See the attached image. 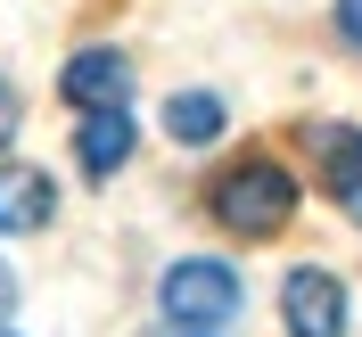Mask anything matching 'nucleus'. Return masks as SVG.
<instances>
[{"label":"nucleus","mask_w":362,"mask_h":337,"mask_svg":"<svg viewBox=\"0 0 362 337\" xmlns=\"http://www.w3.org/2000/svg\"><path fill=\"white\" fill-rule=\"evenodd\" d=\"M206 206H214V223L239 230V239H272V230L296 214V181H288V165H272V157H239L214 189H206Z\"/></svg>","instance_id":"obj_1"},{"label":"nucleus","mask_w":362,"mask_h":337,"mask_svg":"<svg viewBox=\"0 0 362 337\" xmlns=\"http://www.w3.org/2000/svg\"><path fill=\"white\" fill-rule=\"evenodd\" d=\"M157 305H165V321H181V329H206V337H214L230 313H239V271L214 264V255H189V264L165 271Z\"/></svg>","instance_id":"obj_2"},{"label":"nucleus","mask_w":362,"mask_h":337,"mask_svg":"<svg viewBox=\"0 0 362 337\" xmlns=\"http://www.w3.org/2000/svg\"><path fill=\"white\" fill-rule=\"evenodd\" d=\"M58 90H66L83 115H115L132 99V58H124V49H74L66 74H58Z\"/></svg>","instance_id":"obj_3"},{"label":"nucleus","mask_w":362,"mask_h":337,"mask_svg":"<svg viewBox=\"0 0 362 337\" xmlns=\"http://www.w3.org/2000/svg\"><path fill=\"white\" fill-rule=\"evenodd\" d=\"M280 313H288V337H346V288L305 264L280 280Z\"/></svg>","instance_id":"obj_4"},{"label":"nucleus","mask_w":362,"mask_h":337,"mask_svg":"<svg viewBox=\"0 0 362 337\" xmlns=\"http://www.w3.org/2000/svg\"><path fill=\"white\" fill-rule=\"evenodd\" d=\"M58 214V189L33 165H0V230H42Z\"/></svg>","instance_id":"obj_5"},{"label":"nucleus","mask_w":362,"mask_h":337,"mask_svg":"<svg viewBox=\"0 0 362 337\" xmlns=\"http://www.w3.org/2000/svg\"><path fill=\"white\" fill-rule=\"evenodd\" d=\"M313 148H321V165H329L338 206L362 223V132H346V124H313Z\"/></svg>","instance_id":"obj_6"},{"label":"nucleus","mask_w":362,"mask_h":337,"mask_svg":"<svg viewBox=\"0 0 362 337\" xmlns=\"http://www.w3.org/2000/svg\"><path fill=\"white\" fill-rule=\"evenodd\" d=\"M124 157H132V115H124V107H115V115H83V132H74V165L99 181V173H115Z\"/></svg>","instance_id":"obj_7"},{"label":"nucleus","mask_w":362,"mask_h":337,"mask_svg":"<svg viewBox=\"0 0 362 337\" xmlns=\"http://www.w3.org/2000/svg\"><path fill=\"white\" fill-rule=\"evenodd\" d=\"M165 124H173V140H189V148H198V140L223 132V99H214V90H181L173 107H165Z\"/></svg>","instance_id":"obj_8"},{"label":"nucleus","mask_w":362,"mask_h":337,"mask_svg":"<svg viewBox=\"0 0 362 337\" xmlns=\"http://www.w3.org/2000/svg\"><path fill=\"white\" fill-rule=\"evenodd\" d=\"M338 33H346V42L362 49V0H338Z\"/></svg>","instance_id":"obj_9"},{"label":"nucleus","mask_w":362,"mask_h":337,"mask_svg":"<svg viewBox=\"0 0 362 337\" xmlns=\"http://www.w3.org/2000/svg\"><path fill=\"white\" fill-rule=\"evenodd\" d=\"M8 132H17V90L0 83V148H8Z\"/></svg>","instance_id":"obj_10"},{"label":"nucleus","mask_w":362,"mask_h":337,"mask_svg":"<svg viewBox=\"0 0 362 337\" xmlns=\"http://www.w3.org/2000/svg\"><path fill=\"white\" fill-rule=\"evenodd\" d=\"M8 313H17V271L0 264V321H8Z\"/></svg>","instance_id":"obj_11"},{"label":"nucleus","mask_w":362,"mask_h":337,"mask_svg":"<svg viewBox=\"0 0 362 337\" xmlns=\"http://www.w3.org/2000/svg\"><path fill=\"white\" fill-rule=\"evenodd\" d=\"M181 337H206V329H181Z\"/></svg>","instance_id":"obj_12"}]
</instances>
